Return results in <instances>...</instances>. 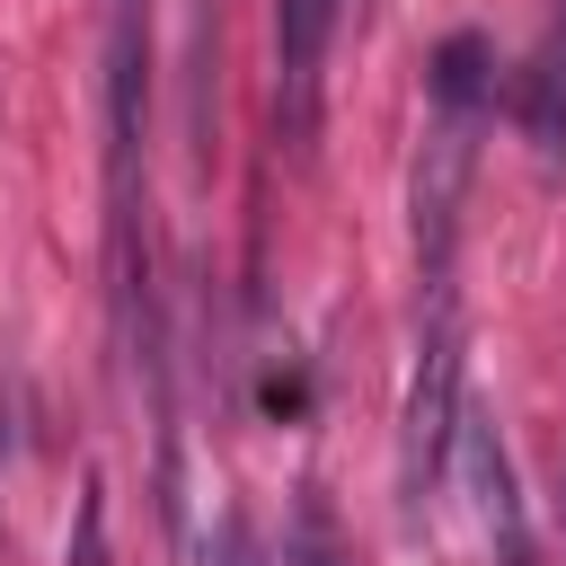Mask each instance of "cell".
<instances>
[{
	"instance_id": "277c9868",
	"label": "cell",
	"mask_w": 566,
	"mask_h": 566,
	"mask_svg": "<svg viewBox=\"0 0 566 566\" xmlns=\"http://www.w3.org/2000/svg\"><path fill=\"white\" fill-rule=\"evenodd\" d=\"M327 35H336V0H274V53H283V115H292V133H310V88H318Z\"/></svg>"
},
{
	"instance_id": "52a82bcc",
	"label": "cell",
	"mask_w": 566,
	"mask_h": 566,
	"mask_svg": "<svg viewBox=\"0 0 566 566\" xmlns=\"http://www.w3.org/2000/svg\"><path fill=\"white\" fill-rule=\"evenodd\" d=\"M283 566H345V557H336V539H327V513H318V504H301V522H292V548H283Z\"/></svg>"
},
{
	"instance_id": "6da1fadb",
	"label": "cell",
	"mask_w": 566,
	"mask_h": 566,
	"mask_svg": "<svg viewBox=\"0 0 566 566\" xmlns=\"http://www.w3.org/2000/svg\"><path fill=\"white\" fill-rule=\"evenodd\" d=\"M451 433H460V327H451V292L433 283V318H424V363H416V389H407V442H398V469H407V495L424 504L442 460H451Z\"/></svg>"
},
{
	"instance_id": "8992f818",
	"label": "cell",
	"mask_w": 566,
	"mask_h": 566,
	"mask_svg": "<svg viewBox=\"0 0 566 566\" xmlns=\"http://www.w3.org/2000/svg\"><path fill=\"white\" fill-rule=\"evenodd\" d=\"M203 566H265V548H256V522H248L239 504L212 522V548H203Z\"/></svg>"
},
{
	"instance_id": "3957f363",
	"label": "cell",
	"mask_w": 566,
	"mask_h": 566,
	"mask_svg": "<svg viewBox=\"0 0 566 566\" xmlns=\"http://www.w3.org/2000/svg\"><path fill=\"white\" fill-rule=\"evenodd\" d=\"M469 124L478 115H433L424 159H416V256H424V283L451 274V221H460V186H469Z\"/></svg>"
},
{
	"instance_id": "7a4b0ae2",
	"label": "cell",
	"mask_w": 566,
	"mask_h": 566,
	"mask_svg": "<svg viewBox=\"0 0 566 566\" xmlns=\"http://www.w3.org/2000/svg\"><path fill=\"white\" fill-rule=\"evenodd\" d=\"M451 451H460V478H469V513H478V531H486V557H495V566H531V513H522L513 451H504L495 416H486V407H460Z\"/></svg>"
},
{
	"instance_id": "9c48e42d",
	"label": "cell",
	"mask_w": 566,
	"mask_h": 566,
	"mask_svg": "<svg viewBox=\"0 0 566 566\" xmlns=\"http://www.w3.org/2000/svg\"><path fill=\"white\" fill-rule=\"evenodd\" d=\"M548 44H557V53H566V0H557V35H548Z\"/></svg>"
},
{
	"instance_id": "ba28073f",
	"label": "cell",
	"mask_w": 566,
	"mask_h": 566,
	"mask_svg": "<svg viewBox=\"0 0 566 566\" xmlns=\"http://www.w3.org/2000/svg\"><path fill=\"white\" fill-rule=\"evenodd\" d=\"M71 566H106V495H97V478H88V495H80V539H71Z\"/></svg>"
},
{
	"instance_id": "5b68a950",
	"label": "cell",
	"mask_w": 566,
	"mask_h": 566,
	"mask_svg": "<svg viewBox=\"0 0 566 566\" xmlns=\"http://www.w3.org/2000/svg\"><path fill=\"white\" fill-rule=\"evenodd\" d=\"M433 97H442V115H478V97H486V44L478 35H451L433 53Z\"/></svg>"
}]
</instances>
